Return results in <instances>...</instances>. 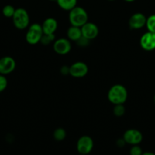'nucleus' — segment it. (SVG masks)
<instances>
[{"instance_id": "f257e3e1", "label": "nucleus", "mask_w": 155, "mask_h": 155, "mask_svg": "<svg viewBox=\"0 0 155 155\" xmlns=\"http://www.w3.org/2000/svg\"><path fill=\"white\" fill-rule=\"evenodd\" d=\"M127 98V89L122 85H114L108 92V99L113 104H124Z\"/></svg>"}, {"instance_id": "f03ea898", "label": "nucleus", "mask_w": 155, "mask_h": 155, "mask_svg": "<svg viewBox=\"0 0 155 155\" xmlns=\"http://www.w3.org/2000/svg\"><path fill=\"white\" fill-rule=\"evenodd\" d=\"M68 19L71 26L81 27L84 24L88 22V15L83 8L75 6L70 11Z\"/></svg>"}, {"instance_id": "7ed1b4c3", "label": "nucleus", "mask_w": 155, "mask_h": 155, "mask_svg": "<svg viewBox=\"0 0 155 155\" xmlns=\"http://www.w3.org/2000/svg\"><path fill=\"white\" fill-rule=\"evenodd\" d=\"M12 19H13L14 25L19 30H24L27 28L30 23V17L28 13L25 9L22 8L15 9V12L12 17Z\"/></svg>"}, {"instance_id": "20e7f679", "label": "nucleus", "mask_w": 155, "mask_h": 155, "mask_svg": "<svg viewBox=\"0 0 155 155\" xmlns=\"http://www.w3.org/2000/svg\"><path fill=\"white\" fill-rule=\"evenodd\" d=\"M43 32L42 26L39 24H33L30 26L26 34V41L30 45H35L40 41Z\"/></svg>"}, {"instance_id": "39448f33", "label": "nucleus", "mask_w": 155, "mask_h": 155, "mask_svg": "<svg viewBox=\"0 0 155 155\" xmlns=\"http://www.w3.org/2000/svg\"><path fill=\"white\" fill-rule=\"evenodd\" d=\"M94 147L93 139L88 136H83L78 140L77 150L81 154L88 155L91 152Z\"/></svg>"}, {"instance_id": "423d86ee", "label": "nucleus", "mask_w": 155, "mask_h": 155, "mask_svg": "<svg viewBox=\"0 0 155 155\" xmlns=\"http://www.w3.org/2000/svg\"><path fill=\"white\" fill-rule=\"evenodd\" d=\"M123 139L125 140L126 143L129 144V145H138L142 141L143 136L139 130L130 129L125 132L124 135H123Z\"/></svg>"}, {"instance_id": "0eeeda50", "label": "nucleus", "mask_w": 155, "mask_h": 155, "mask_svg": "<svg viewBox=\"0 0 155 155\" xmlns=\"http://www.w3.org/2000/svg\"><path fill=\"white\" fill-rule=\"evenodd\" d=\"M88 72V65L81 61H78L69 67V74L75 78L85 77Z\"/></svg>"}, {"instance_id": "6e6552de", "label": "nucleus", "mask_w": 155, "mask_h": 155, "mask_svg": "<svg viewBox=\"0 0 155 155\" xmlns=\"http://www.w3.org/2000/svg\"><path fill=\"white\" fill-rule=\"evenodd\" d=\"M53 49L57 54L64 55L66 54L71 51V45L68 39L65 38H61L55 41L53 44Z\"/></svg>"}, {"instance_id": "1a4fd4ad", "label": "nucleus", "mask_w": 155, "mask_h": 155, "mask_svg": "<svg viewBox=\"0 0 155 155\" xmlns=\"http://www.w3.org/2000/svg\"><path fill=\"white\" fill-rule=\"evenodd\" d=\"M140 45L143 49L146 51H152L155 49V33L147 31L141 36Z\"/></svg>"}, {"instance_id": "9d476101", "label": "nucleus", "mask_w": 155, "mask_h": 155, "mask_svg": "<svg viewBox=\"0 0 155 155\" xmlns=\"http://www.w3.org/2000/svg\"><path fill=\"white\" fill-rule=\"evenodd\" d=\"M16 67V63L14 58L9 56H5L0 58V74L2 75L11 74Z\"/></svg>"}, {"instance_id": "9b49d317", "label": "nucleus", "mask_w": 155, "mask_h": 155, "mask_svg": "<svg viewBox=\"0 0 155 155\" xmlns=\"http://www.w3.org/2000/svg\"><path fill=\"white\" fill-rule=\"evenodd\" d=\"M81 30L82 36L89 40L95 39L99 33V29L97 26L94 23L88 22V21L81 27Z\"/></svg>"}, {"instance_id": "f8f14e48", "label": "nucleus", "mask_w": 155, "mask_h": 155, "mask_svg": "<svg viewBox=\"0 0 155 155\" xmlns=\"http://www.w3.org/2000/svg\"><path fill=\"white\" fill-rule=\"evenodd\" d=\"M147 18L142 13H135L131 16L129 19V27L132 30H138L146 25Z\"/></svg>"}, {"instance_id": "ddd939ff", "label": "nucleus", "mask_w": 155, "mask_h": 155, "mask_svg": "<svg viewBox=\"0 0 155 155\" xmlns=\"http://www.w3.org/2000/svg\"><path fill=\"white\" fill-rule=\"evenodd\" d=\"M41 26H42L43 33H45V34H54L56 30H57L58 23L54 18H49L43 21Z\"/></svg>"}, {"instance_id": "4468645a", "label": "nucleus", "mask_w": 155, "mask_h": 155, "mask_svg": "<svg viewBox=\"0 0 155 155\" xmlns=\"http://www.w3.org/2000/svg\"><path fill=\"white\" fill-rule=\"evenodd\" d=\"M67 35H68V37L70 40L76 42L82 36L81 27L71 26L68 28V31H67Z\"/></svg>"}, {"instance_id": "2eb2a0df", "label": "nucleus", "mask_w": 155, "mask_h": 155, "mask_svg": "<svg viewBox=\"0 0 155 155\" xmlns=\"http://www.w3.org/2000/svg\"><path fill=\"white\" fill-rule=\"evenodd\" d=\"M61 8L65 11H71L77 5V0H56Z\"/></svg>"}, {"instance_id": "dca6fc26", "label": "nucleus", "mask_w": 155, "mask_h": 155, "mask_svg": "<svg viewBox=\"0 0 155 155\" xmlns=\"http://www.w3.org/2000/svg\"><path fill=\"white\" fill-rule=\"evenodd\" d=\"M146 27L149 32L155 33V15H150L146 21Z\"/></svg>"}, {"instance_id": "f3484780", "label": "nucleus", "mask_w": 155, "mask_h": 155, "mask_svg": "<svg viewBox=\"0 0 155 155\" xmlns=\"http://www.w3.org/2000/svg\"><path fill=\"white\" fill-rule=\"evenodd\" d=\"M53 137L56 141H62L66 137V132L64 129L58 128L53 133Z\"/></svg>"}, {"instance_id": "a211bd4d", "label": "nucleus", "mask_w": 155, "mask_h": 155, "mask_svg": "<svg viewBox=\"0 0 155 155\" xmlns=\"http://www.w3.org/2000/svg\"><path fill=\"white\" fill-rule=\"evenodd\" d=\"M15 12V9L13 6L8 5H5L2 9V14L6 18H12Z\"/></svg>"}, {"instance_id": "6ab92c4d", "label": "nucleus", "mask_w": 155, "mask_h": 155, "mask_svg": "<svg viewBox=\"0 0 155 155\" xmlns=\"http://www.w3.org/2000/svg\"><path fill=\"white\" fill-rule=\"evenodd\" d=\"M54 39H55L54 34H45V33H43L40 42L43 45H46L51 43L53 41H54Z\"/></svg>"}, {"instance_id": "aec40b11", "label": "nucleus", "mask_w": 155, "mask_h": 155, "mask_svg": "<svg viewBox=\"0 0 155 155\" xmlns=\"http://www.w3.org/2000/svg\"><path fill=\"white\" fill-rule=\"evenodd\" d=\"M126 112V108H125L123 104H115V107L113 108V114L116 117H122L124 115Z\"/></svg>"}, {"instance_id": "412c9836", "label": "nucleus", "mask_w": 155, "mask_h": 155, "mask_svg": "<svg viewBox=\"0 0 155 155\" xmlns=\"http://www.w3.org/2000/svg\"><path fill=\"white\" fill-rule=\"evenodd\" d=\"M129 154L130 155H142L143 151L141 147L138 146V145H132V147L131 148Z\"/></svg>"}, {"instance_id": "4be33fe9", "label": "nucleus", "mask_w": 155, "mask_h": 155, "mask_svg": "<svg viewBox=\"0 0 155 155\" xmlns=\"http://www.w3.org/2000/svg\"><path fill=\"white\" fill-rule=\"evenodd\" d=\"M90 41L91 40H89V39H88L87 38L84 37L83 36H81L77 41H76V42H77V44L79 45V46L85 47L89 44Z\"/></svg>"}, {"instance_id": "5701e85b", "label": "nucleus", "mask_w": 155, "mask_h": 155, "mask_svg": "<svg viewBox=\"0 0 155 155\" xmlns=\"http://www.w3.org/2000/svg\"><path fill=\"white\" fill-rule=\"evenodd\" d=\"M8 85L7 79L3 75H0V92L4 91L6 89Z\"/></svg>"}, {"instance_id": "b1692460", "label": "nucleus", "mask_w": 155, "mask_h": 155, "mask_svg": "<svg viewBox=\"0 0 155 155\" xmlns=\"http://www.w3.org/2000/svg\"><path fill=\"white\" fill-rule=\"evenodd\" d=\"M61 73H62L63 75H67V74H69V67L67 66H63L61 68Z\"/></svg>"}, {"instance_id": "393cba45", "label": "nucleus", "mask_w": 155, "mask_h": 155, "mask_svg": "<svg viewBox=\"0 0 155 155\" xmlns=\"http://www.w3.org/2000/svg\"><path fill=\"white\" fill-rule=\"evenodd\" d=\"M125 144H126V142H125V140L122 139H119L118 141H117V145H118L119 147H120V148H122V147H123L125 145Z\"/></svg>"}, {"instance_id": "a878e982", "label": "nucleus", "mask_w": 155, "mask_h": 155, "mask_svg": "<svg viewBox=\"0 0 155 155\" xmlns=\"http://www.w3.org/2000/svg\"><path fill=\"white\" fill-rule=\"evenodd\" d=\"M142 155H155V154L153 152H150V151H147V152L143 153Z\"/></svg>"}, {"instance_id": "bb28decb", "label": "nucleus", "mask_w": 155, "mask_h": 155, "mask_svg": "<svg viewBox=\"0 0 155 155\" xmlns=\"http://www.w3.org/2000/svg\"><path fill=\"white\" fill-rule=\"evenodd\" d=\"M125 1H126V2H133V1H135V0H125Z\"/></svg>"}, {"instance_id": "cd10ccee", "label": "nucleus", "mask_w": 155, "mask_h": 155, "mask_svg": "<svg viewBox=\"0 0 155 155\" xmlns=\"http://www.w3.org/2000/svg\"><path fill=\"white\" fill-rule=\"evenodd\" d=\"M153 99H154V102H155V95H154V98H153Z\"/></svg>"}, {"instance_id": "c85d7f7f", "label": "nucleus", "mask_w": 155, "mask_h": 155, "mask_svg": "<svg viewBox=\"0 0 155 155\" xmlns=\"http://www.w3.org/2000/svg\"><path fill=\"white\" fill-rule=\"evenodd\" d=\"M50 1H55V0H50Z\"/></svg>"}, {"instance_id": "c756f323", "label": "nucleus", "mask_w": 155, "mask_h": 155, "mask_svg": "<svg viewBox=\"0 0 155 155\" xmlns=\"http://www.w3.org/2000/svg\"><path fill=\"white\" fill-rule=\"evenodd\" d=\"M81 155H82V154H81Z\"/></svg>"}]
</instances>
